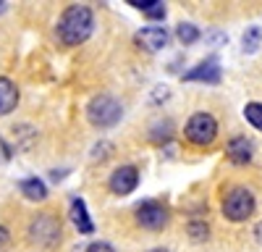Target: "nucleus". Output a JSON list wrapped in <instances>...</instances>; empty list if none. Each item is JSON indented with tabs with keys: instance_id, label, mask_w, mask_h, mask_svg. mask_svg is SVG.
Instances as JSON below:
<instances>
[{
	"instance_id": "8",
	"label": "nucleus",
	"mask_w": 262,
	"mask_h": 252,
	"mask_svg": "<svg viewBox=\"0 0 262 252\" xmlns=\"http://www.w3.org/2000/svg\"><path fill=\"white\" fill-rule=\"evenodd\" d=\"M139 184V171L134 165H121L113 171L111 176V189H113V195H131L137 189Z\"/></svg>"
},
{
	"instance_id": "9",
	"label": "nucleus",
	"mask_w": 262,
	"mask_h": 252,
	"mask_svg": "<svg viewBox=\"0 0 262 252\" xmlns=\"http://www.w3.org/2000/svg\"><path fill=\"white\" fill-rule=\"evenodd\" d=\"M186 81H207V84H217L221 81V63L217 58H205L202 63H196L191 71L184 74Z\"/></svg>"
},
{
	"instance_id": "6",
	"label": "nucleus",
	"mask_w": 262,
	"mask_h": 252,
	"mask_svg": "<svg viewBox=\"0 0 262 252\" xmlns=\"http://www.w3.org/2000/svg\"><path fill=\"white\" fill-rule=\"evenodd\" d=\"M137 221H139V226H144L149 231H160L168 223V210L155 200H147V202L137 205Z\"/></svg>"
},
{
	"instance_id": "20",
	"label": "nucleus",
	"mask_w": 262,
	"mask_h": 252,
	"mask_svg": "<svg viewBox=\"0 0 262 252\" xmlns=\"http://www.w3.org/2000/svg\"><path fill=\"white\" fill-rule=\"evenodd\" d=\"M8 242H11V237H8V228H6V226H0V252H6Z\"/></svg>"
},
{
	"instance_id": "5",
	"label": "nucleus",
	"mask_w": 262,
	"mask_h": 252,
	"mask_svg": "<svg viewBox=\"0 0 262 252\" xmlns=\"http://www.w3.org/2000/svg\"><path fill=\"white\" fill-rule=\"evenodd\" d=\"M29 237L39 244H55L60 239V223L50 216V213H42L32 221L29 226Z\"/></svg>"
},
{
	"instance_id": "1",
	"label": "nucleus",
	"mask_w": 262,
	"mask_h": 252,
	"mask_svg": "<svg viewBox=\"0 0 262 252\" xmlns=\"http://www.w3.org/2000/svg\"><path fill=\"white\" fill-rule=\"evenodd\" d=\"M95 29V16L86 6H69L58 21V37L66 45H81Z\"/></svg>"
},
{
	"instance_id": "11",
	"label": "nucleus",
	"mask_w": 262,
	"mask_h": 252,
	"mask_svg": "<svg viewBox=\"0 0 262 252\" xmlns=\"http://www.w3.org/2000/svg\"><path fill=\"white\" fill-rule=\"evenodd\" d=\"M16 105H18V90H16V84L11 79H6V76H0V116L11 113Z\"/></svg>"
},
{
	"instance_id": "16",
	"label": "nucleus",
	"mask_w": 262,
	"mask_h": 252,
	"mask_svg": "<svg viewBox=\"0 0 262 252\" xmlns=\"http://www.w3.org/2000/svg\"><path fill=\"white\" fill-rule=\"evenodd\" d=\"M244 116H247V121L254 126V129L262 132V102H247Z\"/></svg>"
},
{
	"instance_id": "18",
	"label": "nucleus",
	"mask_w": 262,
	"mask_h": 252,
	"mask_svg": "<svg viewBox=\"0 0 262 252\" xmlns=\"http://www.w3.org/2000/svg\"><path fill=\"white\" fill-rule=\"evenodd\" d=\"M189 234H191V239H196V242L207 239V223H189Z\"/></svg>"
},
{
	"instance_id": "23",
	"label": "nucleus",
	"mask_w": 262,
	"mask_h": 252,
	"mask_svg": "<svg viewBox=\"0 0 262 252\" xmlns=\"http://www.w3.org/2000/svg\"><path fill=\"white\" fill-rule=\"evenodd\" d=\"M3 6H6V3H0V11H3Z\"/></svg>"
},
{
	"instance_id": "17",
	"label": "nucleus",
	"mask_w": 262,
	"mask_h": 252,
	"mask_svg": "<svg viewBox=\"0 0 262 252\" xmlns=\"http://www.w3.org/2000/svg\"><path fill=\"white\" fill-rule=\"evenodd\" d=\"M176 37L184 42V45H191V42H196V39H200V29H196L194 24H179V29H176Z\"/></svg>"
},
{
	"instance_id": "2",
	"label": "nucleus",
	"mask_w": 262,
	"mask_h": 252,
	"mask_svg": "<svg viewBox=\"0 0 262 252\" xmlns=\"http://www.w3.org/2000/svg\"><path fill=\"white\" fill-rule=\"evenodd\" d=\"M121 116H123L121 102L111 95H97L86 105V118L97 129H111V126H116L121 121Z\"/></svg>"
},
{
	"instance_id": "19",
	"label": "nucleus",
	"mask_w": 262,
	"mask_h": 252,
	"mask_svg": "<svg viewBox=\"0 0 262 252\" xmlns=\"http://www.w3.org/2000/svg\"><path fill=\"white\" fill-rule=\"evenodd\" d=\"M86 252H116L107 242H92L90 247H86Z\"/></svg>"
},
{
	"instance_id": "10",
	"label": "nucleus",
	"mask_w": 262,
	"mask_h": 252,
	"mask_svg": "<svg viewBox=\"0 0 262 252\" xmlns=\"http://www.w3.org/2000/svg\"><path fill=\"white\" fill-rule=\"evenodd\" d=\"M252 153H254V147H252V142L247 137H233L228 142V147H226L228 160L236 163V165H247L252 160Z\"/></svg>"
},
{
	"instance_id": "4",
	"label": "nucleus",
	"mask_w": 262,
	"mask_h": 252,
	"mask_svg": "<svg viewBox=\"0 0 262 252\" xmlns=\"http://www.w3.org/2000/svg\"><path fill=\"white\" fill-rule=\"evenodd\" d=\"M184 134H186V139H189L191 144L205 147V144H210V142L217 137V121H215L210 113H194V116L189 118V123H186Z\"/></svg>"
},
{
	"instance_id": "14",
	"label": "nucleus",
	"mask_w": 262,
	"mask_h": 252,
	"mask_svg": "<svg viewBox=\"0 0 262 252\" xmlns=\"http://www.w3.org/2000/svg\"><path fill=\"white\" fill-rule=\"evenodd\" d=\"M128 6H134V8H139L144 16H149V18H165V6L160 3V0H131Z\"/></svg>"
},
{
	"instance_id": "7",
	"label": "nucleus",
	"mask_w": 262,
	"mask_h": 252,
	"mask_svg": "<svg viewBox=\"0 0 262 252\" xmlns=\"http://www.w3.org/2000/svg\"><path fill=\"white\" fill-rule=\"evenodd\" d=\"M168 39H170V34H168L163 27H144V29H139V32L134 34V42H137L139 48L149 50V53L163 50V48L168 45Z\"/></svg>"
},
{
	"instance_id": "12",
	"label": "nucleus",
	"mask_w": 262,
	"mask_h": 252,
	"mask_svg": "<svg viewBox=\"0 0 262 252\" xmlns=\"http://www.w3.org/2000/svg\"><path fill=\"white\" fill-rule=\"evenodd\" d=\"M71 218L76 223V228L81 231V234H92L95 231V223L90 221V216H86V205L81 197H74L71 200Z\"/></svg>"
},
{
	"instance_id": "3",
	"label": "nucleus",
	"mask_w": 262,
	"mask_h": 252,
	"mask_svg": "<svg viewBox=\"0 0 262 252\" xmlns=\"http://www.w3.org/2000/svg\"><path fill=\"white\" fill-rule=\"evenodd\" d=\"M223 213L228 221H247L254 213V195L244 186H236L223 200Z\"/></svg>"
},
{
	"instance_id": "21",
	"label": "nucleus",
	"mask_w": 262,
	"mask_h": 252,
	"mask_svg": "<svg viewBox=\"0 0 262 252\" xmlns=\"http://www.w3.org/2000/svg\"><path fill=\"white\" fill-rule=\"evenodd\" d=\"M254 234H257V239H259V242H262V221H259V223H257V228H254Z\"/></svg>"
},
{
	"instance_id": "22",
	"label": "nucleus",
	"mask_w": 262,
	"mask_h": 252,
	"mask_svg": "<svg viewBox=\"0 0 262 252\" xmlns=\"http://www.w3.org/2000/svg\"><path fill=\"white\" fill-rule=\"evenodd\" d=\"M149 252H168V249H160V247H158V249H149Z\"/></svg>"
},
{
	"instance_id": "15",
	"label": "nucleus",
	"mask_w": 262,
	"mask_h": 252,
	"mask_svg": "<svg viewBox=\"0 0 262 252\" xmlns=\"http://www.w3.org/2000/svg\"><path fill=\"white\" fill-rule=\"evenodd\" d=\"M259 42H262V29L259 27H249L242 37V45H244V53H257L259 50Z\"/></svg>"
},
{
	"instance_id": "13",
	"label": "nucleus",
	"mask_w": 262,
	"mask_h": 252,
	"mask_svg": "<svg viewBox=\"0 0 262 252\" xmlns=\"http://www.w3.org/2000/svg\"><path fill=\"white\" fill-rule=\"evenodd\" d=\"M21 195H24L27 200L39 202V200L48 197V186H45V181H39L37 176H32V179H24V181H21Z\"/></svg>"
}]
</instances>
